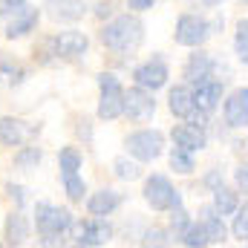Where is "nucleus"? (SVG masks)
<instances>
[{
    "instance_id": "1",
    "label": "nucleus",
    "mask_w": 248,
    "mask_h": 248,
    "mask_svg": "<svg viewBox=\"0 0 248 248\" xmlns=\"http://www.w3.org/2000/svg\"><path fill=\"white\" fill-rule=\"evenodd\" d=\"M98 41H101V46L110 49V52H119V55L133 52V49H139L141 41H144V23H141V17L133 15V12L116 15V17H110V20L98 29Z\"/></svg>"
},
{
    "instance_id": "2",
    "label": "nucleus",
    "mask_w": 248,
    "mask_h": 248,
    "mask_svg": "<svg viewBox=\"0 0 248 248\" xmlns=\"http://www.w3.org/2000/svg\"><path fill=\"white\" fill-rule=\"evenodd\" d=\"M124 90L116 72H98V119L116 122L124 116Z\"/></svg>"
},
{
    "instance_id": "3",
    "label": "nucleus",
    "mask_w": 248,
    "mask_h": 248,
    "mask_svg": "<svg viewBox=\"0 0 248 248\" xmlns=\"http://www.w3.org/2000/svg\"><path fill=\"white\" fill-rule=\"evenodd\" d=\"M72 222H75V217L61 205H52V202L35 205V222L32 225H35L38 237H69Z\"/></svg>"
},
{
    "instance_id": "4",
    "label": "nucleus",
    "mask_w": 248,
    "mask_h": 248,
    "mask_svg": "<svg viewBox=\"0 0 248 248\" xmlns=\"http://www.w3.org/2000/svg\"><path fill=\"white\" fill-rule=\"evenodd\" d=\"M124 147H127V156L136 159L139 165L141 162H156L165 153V133L162 130H153V127L133 130V133H127Z\"/></svg>"
},
{
    "instance_id": "5",
    "label": "nucleus",
    "mask_w": 248,
    "mask_h": 248,
    "mask_svg": "<svg viewBox=\"0 0 248 248\" xmlns=\"http://www.w3.org/2000/svg\"><path fill=\"white\" fill-rule=\"evenodd\" d=\"M46 44H49V52H52L55 63L81 61L90 49V38L81 29H63V32H55V35H46Z\"/></svg>"
},
{
    "instance_id": "6",
    "label": "nucleus",
    "mask_w": 248,
    "mask_h": 248,
    "mask_svg": "<svg viewBox=\"0 0 248 248\" xmlns=\"http://www.w3.org/2000/svg\"><path fill=\"white\" fill-rule=\"evenodd\" d=\"M141 196H144V202H147L153 211H173V208H182V193L173 187V182H170L165 173H150V176L144 179Z\"/></svg>"
},
{
    "instance_id": "7",
    "label": "nucleus",
    "mask_w": 248,
    "mask_h": 248,
    "mask_svg": "<svg viewBox=\"0 0 248 248\" xmlns=\"http://www.w3.org/2000/svg\"><path fill=\"white\" fill-rule=\"evenodd\" d=\"M116 228L110 219H101V217H87V219H78L72 222V231H69V240L75 246H84V248H98V246H107L113 240Z\"/></svg>"
},
{
    "instance_id": "8",
    "label": "nucleus",
    "mask_w": 248,
    "mask_h": 248,
    "mask_svg": "<svg viewBox=\"0 0 248 248\" xmlns=\"http://www.w3.org/2000/svg\"><path fill=\"white\" fill-rule=\"evenodd\" d=\"M214 26L202 17V15H193V12H185L179 15L176 20V29H173V41L179 46H190V49H202V44L211 38Z\"/></svg>"
},
{
    "instance_id": "9",
    "label": "nucleus",
    "mask_w": 248,
    "mask_h": 248,
    "mask_svg": "<svg viewBox=\"0 0 248 248\" xmlns=\"http://www.w3.org/2000/svg\"><path fill=\"white\" fill-rule=\"evenodd\" d=\"M168 78H170V66H168V61H165L159 52H156L153 58L141 61L133 69V84L141 87V90H150V93L168 87Z\"/></svg>"
},
{
    "instance_id": "10",
    "label": "nucleus",
    "mask_w": 248,
    "mask_h": 248,
    "mask_svg": "<svg viewBox=\"0 0 248 248\" xmlns=\"http://www.w3.org/2000/svg\"><path fill=\"white\" fill-rule=\"evenodd\" d=\"M124 116L133 124H144L156 116V95L150 90H141V87H130L124 93Z\"/></svg>"
},
{
    "instance_id": "11",
    "label": "nucleus",
    "mask_w": 248,
    "mask_h": 248,
    "mask_svg": "<svg viewBox=\"0 0 248 248\" xmlns=\"http://www.w3.org/2000/svg\"><path fill=\"white\" fill-rule=\"evenodd\" d=\"M41 133V124H29L17 116H0V144L3 147H23Z\"/></svg>"
},
{
    "instance_id": "12",
    "label": "nucleus",
    "mask_w": 248,
    "mask_h": 248,
    "mask_svg": "<svg viewBox=\"0 0 248 248\" xmlns=\"http://www.w3.org/2000/svg\"><path fill=\"white\" fill-rule=\"evenodd\" d=\"M168 110H170L176 119H182V122H193V124H202V127H205V119H208L205 113L196 110L193 93H190L187 84H176V87L168 90Z\"/></svg>"
},
{
    "instance_id": "13",
    "label": "nucleus",
    "mask_w": 248,
    "mask_h": 248,
    "mask_svg": "<svg viewBox=\"0 0 248 248\" xmlns=\"http://www.w3.org/2000/svg\"><path fill=\"white\" fill-rule=\"evenodd\" d=\"M190 87V93H193V104H196V110L199 113H205V116H211L217 107H219V101H222V93H225V81H219V78H202V81H196V84H187Z\"/></svg>"
},
{
    "instance_id": "14",
    "label": "nucleus",
    "mask_w": 248,
    "mask_h": 248,
    "mask_svg": "<svg viewBox=\"0 0 248 248\" xmlns=\"http://www.w3.org/2000/svg\"><path fill=\"white\" fill-rule=\"evenodd\" d=\"M29 234H32L29 217H26L23 211L12 208V211L6 214V219H3V243H6L9 248H20L26 240H29Z\"/></svg>"
},
{
    "instance_id": "15",
    "label": "nucleus",
    "mask_w": 248,
    "mask_h": 248,
    "mask_svg": "<svg viewBox=\"0 0 248 248\" xmlns=\"http://www.w3.org/2000/svg\"><path fill=\"white\" fill-rule=\"evenodd\" d=\"M170 139H173V147H182L187 153H196L208 144V133L202 124H193V122H182V124H173L170 130Z\"/></svg>"
},
{
    "instance_id": "16",
    "label": "nucleus",
    "mask_w": 248,
    "mask_h": 248,
    "mask_svg": "<svg viewBox=\"0 0 248 248\" xmlns=\"http://www.w3.org/2000/svg\"><path fill=\"white\" fill-rule=\"evenodd\" d=\"M222 119L231 130L248 127V87L234 90L225 101H222Z\"/></svg>"
},
{
    "instance_id": "17",
    "label": "nucleus",
    "mask_w": 248,
    "mask_h": 248,
    "mask_svg": "<svg viewBox=\"0 0 248 248\" xmlns=\"http://www.w3.org/2000/svg\"><path fill=\"white\" fill-rule=\"evenodd\" d=\"M38 23H41V9H38V6H26L17 17L6 20L3 35H6V41H20V38L32 35V32L38 29Z\"/></svg>"
},
{
    "instance_id": "18",
    "label": "nucleus",
    "mask_w": 248,
    "mask_h": 248,
    "mask_svg": "<svg viewBox=\"0 0 248 248\" xmlns=\"http://www.w3.org/2000/svg\"><path fill=\"white\" fill-rule=\"evenodd\" d=\"M122 193L119 190H110V187H101V190H95V193H90L87 196V214L90 217H101V219H107V217H113L119 208H122Z\"/></svg>"
},
{
    "instance_id": "19",
    "label": "nucleus",
    "mask_w": 248,
    "mask_h": 248,
    "mask_svg": "<svg viewBox=\"0 0 248 248\" xmlns=\"http://www.w3.org/2000/svg\"><path fill=\"white\" fill-rule=\"evenodd\" d=\"M44 9L55 23H78L87 15L84 0H44Z\"/></svg>"
},
{
    "instance_id": "20",
    "label": "nucleus",
    "mask_w": 248,
    "mask_h": 248,
    "mask_svg": "<svg viewBox=\"0 0 248 248\" xmlns=\"http://www.w3.org/2000/svg\"><path fill=\"white\" fill-rule=\"evenodd\" d=\"M214 69H217V61H214L205 49H193L185 61L182 78H185V84H196V81H202V78H211Z\"/></svg>"
},
{
    "instance_id": "21",
    "label": "nucleus",
    "mask_w": 248,
    "mask_h": 248,
    "mask_svg": "<svg viewBox=\"0 0 248 248\" xmlns=\"http://www.w3.org/2000/svg\"><path fill=\"white\" fill-rule=\"evenodd\" d=\"M29 78V66L17 58H9V55H0V87L6 90H15V87H23Z\"/></svg>"
},
{
    "instance_id": "22",
    "label": "nucleus",
    "mask_w": 248,
    "mask_h": 248,
    "mask_svg": "<svg viewBox=\"0 0 248 248\" xmlns=\"http://www.w3.org/2000/svg\"><path fill=\"white\" fill-rule=\"evenodd\" d=\"M199 222H202V228H205V234H208V240H211V246H217V243H225L228 240V228H225V219L208 205V208H202L199 211Z\"/></svg>"
},
{
    "instance_id": "23",
    "label": "nucleus",
    "mask_w": 248,
    "mask_h": 248,
    "mask_svg": "<svg viewBox=\"0 0 248 248\" xmlns=\"http://www.w3.org/2000/svg\"><path fill=\"white\" fill-rule=\"evenodd\" d=\"M44 162V147H38V144H23V147H17L15 150V159H12V165H15V170H23V173H32L38 165Z\"/></svg>"
},
{
    "instance_id": "24",
    "label": "nucleus",
    "mask_w": 248,
    "mask_h": 248,
    "mask_svg": "<svg viewBox=\"0 0 248 248\" xmlns=\"http://www.w3.org/2000/svg\"><path fill=\"white\" fill-rule=\"evenodd\" d=\"M214 193V211L225 219V217H234V211L240 208V193L234 190V187H228V185H219L217 190H211Z\"/></svg>"
},
{
    "instance_id": "25",
    "label": "nucleus",
    "mask_w": 248,
    "mask_h": 248,
    "mask_svg": "<svg viewBox=\"0 0 248 248\" xmlns=\"http://www.w3.org/2000/svg\"><path fill=\"white\" fill-rule=\"evenodd\" d=\"M173 237L165 225H147L139 237V248H170Z\"/></svg>"
},
{
    "instance_id": "26",
    "label": "nucleus",
    "mask_w": 248,
    "mask_h": 248,
    "mask_svg": "<svg viewBox=\"0 0 248 248\" xmlns=\"http://www.w3.org/2000/svg\"><path fill=\"white\" fill-rule=\"evenodd\" d=\"M81 165H84V156H81L78 147L69 144V147H61V150H58V168H61V176H72V173H78Z\"/></svg>"
},
{
    "instance_id": "27",
    "label": "nucleus",
    "mask_w": 248,
    "mask_h": 248,
    "mask_svg": "<svg viewBox=\"0 0 248 248\" xmlns=\"http://www.w3.org/2000/svg\"><path fill=\"white\" fill-rule=\"evenodd\" d=\"M113 173H116V179H122V182H136V179L141 176V165H139L136 159H130V156H119V159L113 162Z\"/></svg>"
},
{
    "instance_id": "28",
    "label": "nucleus",
    "mask_w": 248,
    "mask_h": 248,
    "mask_svg": "<svg viewBox=\"0 0 248 248\" xmlns=\"http://www.w3.org/2000/svg\"><path fill=\"white\" fill-rule=\"evenodd\" d=\"M170 170H173V173H182V176H190V173L196 170L193 153H187L182 147H173V150H170Z\"/></svg>"
},
{
    "instance_id": "29",
    "label": "nucleus",
    "mask_w": 248,
    "mask_h": 248,
    "mask_svg": "<svg viewBox=\"0 0 248 248\" xmlns=\"http://www.w3.org/2000/svg\"><path fill=\"white\" fill-rule=\"evenodd\" d=\"M190 214H187L185 208H173L170 211V237H173V243H182V237H185V231L190 228Z\"/></svg>"
},
{
    "instance_id": "30",
    "label": "nucleus",
    "mask_w": 248,
    "mask_h": 248,
    "mask_svg": "<svg viewBox=\"0 0 248 248\" xmlns=\"http://www.w3.org/2000/svg\"><path fill=\"white\" fill-rule=\"evenodd\" d=\"M63 182V193H66V199L69 202H84V196H87V182L81 179V173H72V176H61Z\"/></svg>"
},
{
    "instance_id": "31",
    "label": "nucleus",
    "mask_w": 248,
    "mask_h": 248,
    "mask_svg": "<svg viewBox=\"0 0 248 248\" xmlns=\"http://www.w3.org/2000/svg\"><path fill=\"white\" fill-rule=\"evenodd\" d=\"M182 246L185 248H208L211 246V240H208V234H205V228H202L199 219L190 222V228H187L185 237H182Z\"/></svg>"
},
{
    "instance_id": "32",
    "label": "nucleus",
    "mask_w": 248,
    "mask_h": 248,
    "mask_svg": "<svg viewBox=\"0 0 248 248\" xmlns=\"http://www.w3.org/2000/svg\"><path fill=\"white\" fill-rule=\"evenodd\" d=\"M234 52L243 63H248V17L237 20V32H234Z\"/></svg>"
},
{
    "instance_id": "33",
    "label": "nucleus",
    "mask_w": 248,
    "mask_h": 248,
    "mask_svg": "<svg viewBox=\"0 0 248 248\" xmlns=\"http://www.w3.org/2000/svg\"><path fill=\"white\" fill-rule=\"evenodd\" d=\"M231 234H234V240H240V243H248V202H243V205L234 211Z\"/></svg>"
},
{
    "instance_id": "34",
    "label": "nucleus",
    "mask_w": 248,
    "mask_h": 248,
    "mask_svg": "<svg viewBox=\"0 0 248 248\" xmlns=\"http://www.w3.org/2000/svg\"><path fill=\"white\" fill-rule=\"evenodd\" d=\"M3 190H6V196H9V202H12L17 211H23V205H26V193H29V190H26L23 185H17V182H6Z\"/></svg>"
},
{
    "instance_id": "35",
    "label": "nucleus",
    "mask_w": 248,
    "mask_h": 248,
    "mask_svg": "<svg viewBox=\"0 0 248 248\" xmlns=\"http://www.w3.org/2000/svg\"><path fill=\"white\" fill-rule=\"evenodd\" d=\"M26 6H29V0H0V17H3V20H12V17H17Z\"/></svg>"
},
{
    "instance_id": "36",
    "label": "nucleus",
    "mask_w": 248,
    "mask_h": 248,
    "mask_svg": "<svg viewBox=\"0 0 248 248\" xmlns=\"http://www.w3.org/2000/svg\"><path fill=\"white\" fill-rule=\"evenodd\" d=\"M98 20H107V17H116V0H98L95 3V12H93Z\"/></svg>"
},
{
    "instance_id": "37",
    "label": "nucleus",
    "mask_w": 248,
    "mask_h": 248,
    "mask_svg": "<svg viewBox=\"0 0 248 248\" xmlns=\"http://www.w3.org/2000/svg\"><path fill=\"white\" fill-rule=\"evenodd\" d=\"M234 185H237V193H246L248 196V162L234 170Z\"/></svg>"
},
{
    "instance_id": "38",
    "label": "nucleus",
    "mask_w": 248,
    "mask_h": 248,
    "mask_svg": "<svg viewBox=\"0 0 248 248\" xmlns=\"http://www.w3.org/2000/svg\"><path fill=\"white\" fill-rule=\"evenodd\" d=\"M69 237H38V243L32 248H66Z\"/></svg>"
},
{
    "instance_id": "39",
    "label": "nucleus",
    "mask_w": 248,
    "mask_h": 248,
    "mask_svg": "<svg viewBox=\"0 0 248 248\" xmlns=\"http://www.w3.org/2000/svg\"><path fill=\"white\" fill-rule=\"evenodd\" d=\"M159 0H127V9L133 12V15H139V12H147V9H153Z\"/></svg>"
},
{
    "instance_id": "40",
    "label": "nucleus",
    "mask_w": 248,
    "mask_h": 248,
    "mask_svg": "<svg viewBox=\"0 0 248 248\" xmlns=\"http://www.w3.org/2000/svg\"><path fill=\"white\" fill-rule=\"evenodd\" d=\"M75 130H78V136H81L84 141L93 139V122H90V119H78V127H75Z\"/></svg>"
},
{
    "instance_id": "41",
    "label": "nucleus",
    "mask_w": 248,
    "mask_h": 248,
    "mask_svg": "<svg viewBox=\"0 0 248 248\" xmlns=\"http://www.w3.org/2000/svg\"><path fill=\"white\" fill-rule=\"evenodd\" d=\"M202 182H205V187H208V190H217L219 185H225V182H222V173H219V170H211V173H208V176H205Z\"/></svg>"
},
{
    "instance_id": "42",
    "label": "nucleus",
    "mask_w": 248,
    "mask_h": 248,
    "mask_svg": "<svg viewBox=\"0 0 248 248\" xmlns=\"http://www.w3.org/2000/svg\"><path fill=\"white\" fill-rule=\"evenodd\" d=\"M199 3H202V6H208V9H214V6H219L222 0H199Z\"/></svg>"
},
{
    "instance_id": "43",
    "label": "nucleus",
    "mask_w": 248,
    "mask_h": 248,
    "mask_svg": "<svg viewBox=\"0 0 248 248\" xmlns=\"http://www.w3.org/2000/svg\"><path fill=\"white\" fill-rule=\"evenodd\" d=\"M0 248H9V246H6V243H3V240H0Z\"/></svg>"
},
{
    "instance_id": "44",
    "label": "nucleus",
    "mask_w": 248,
    "mask_h": 248,
    "mask_svg": "<svg viewBox=\"0 0 248 248\" xmlns=\"http://www.w3.org/2000/svg\"><path fill=\"white\" fill-rule=\"evenodd\" d=\"M72 248H84V246H72Z\"/></svg>"
},
{
    "instance_id": "45",
    "label": "nucleus",
    "mask_w": 248,
    "mask_h": 248,
    "mask_svg": "<svg viewBox=\"0 0 248 248\" xmlns=\"http://www.w3.org/2000/svg\"><path fill=\"white\" fill-rule=\"evenodd\" d=\"M243 3H248V0H243Z\"/></svg>"
}]
</instances>
